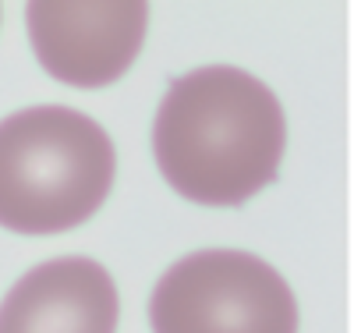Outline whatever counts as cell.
Returning a JSON list of instances; mask_svg holds the SVG:
<instances>
[{
  "label": "cell",
  "instance_id": "cell-1",
  "mask_svg": "<svg viewBox=\"0 0 354 333\" xmlns=\"http://www.w3.org/2000/svg\"><path fill=\"white\" fill-rule=\"evenodd\" d=\"M287 149L277 93L241 68L174 78L156 110L153 153L167 185L198 206H245L273 185Z\"/></svg>",
  "mask_w": 354,
  "mask_h": 333
},
{
  "label": "cell",
  "instance_id": "cell-2",
  "mask_svg": "<svg viewBox=\"0 0 354 333\" xmlns=\"http://www.w3.org/2000/svg\"><path fill=\"white\" fill-rule=\"evenodd\" d=\"M117 156L106 128L71 107H28L0 120V227L64 234L106 202Z\"/></svg>",
  "mask_w": 354,
  "mask_h": 333
},
{
  "label": "cell",
  "instance_id": "cell-3",
  "mask_svg": "<svg viewBox=\"0 0 354 333\" xmlns=\"http://www.w3.org/2000/svg\"><path fill=\"white\" fill-rule=\"evenodd\" d=\"M149 323L153 333H298V298L266 259L205 249L160 277Z\"/></svg>",
  "mask_w": 354,
  "mask_h": 333
},
{
  "label": "cell",
  "instance_id": "cell-4",
  "mask_svg": "<svg viewBox=\"0 0 354 333\" xmlns=\"http://www.w3.org/2000/svg\"><path fill=\"white\" fill-rule=\"evenodd\" d=\"M25 21L39 64L57 82L103 89L135 64L149 8L142 0H36Z\"/></svg>",
  "mask_w": 354,
  "mask_h": 333
},
{
  "label": "cell",
  "instance_id": "cell-5",
  "mask_svg": "<svg viewBox=\"0 0 354 333\" xmlns=\"http://www.w3.org/2000/svg\"><path fill=\"white\" fill-rule=\"evenodd\" d=\"M121 298L96 259H50L0 301V333H117Z\"/></svg>",
  "mask_w": 354,
  "mask_h": 333
}]
</instances>
